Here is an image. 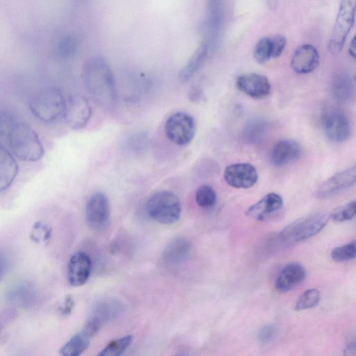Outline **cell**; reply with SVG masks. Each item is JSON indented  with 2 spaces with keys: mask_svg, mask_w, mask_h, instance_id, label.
<instances>
[{
  "mask_svg": "<svg viewBox=\"0 0 356 356\" xmlns=\"http://www.w3.org/2000/svg\"><path fill=\"white\" fill-rule=\"evenodd\" d=\"M323 131L332 142L343 143L352 135V125L349 118L342 111L337 109L327 111L321 120Z\"/></svg>",
  "mask_w": 356,
  "mask_h": 356,
  "instance_id": "8",
  "label": "cell"
},
{
  "mask_svg": "<svg viewBox=\"0 0 356 356\" xmlns=\"http://www.w3.org/2000/svg\"><path fill=\"white\" fill-rule=\"evenodd\" d=\"M356 202L353 200L345 205L336 208L331 213L330 217L334 221L343 222L351 220L355 216Z\"/></svg>",
  "mask_w": 356,
  "mask_h": 356,
  "instance_id": "31",
  "label": "cell"
},
{
  "mask_svg": "<svg viewBox=\"0 0 356 356\" xmlns=\"http://www.w3.org/2000/svg\"><path fill=\"white\" fill-rule=\"evenodd\" d=\"M224 179L234 188H249L257 181L258 172L255 167L250 163H234L225 169Z\"/></svg>",
  "mask_w": 356,
  "mask_h": 356,
  "instance_id": "11",
  "label": "cell"
},
{
  "mask_svg": "<svg viewBox=\"0 0 356 356\" xmlns=\"http://www.w3.org/2000/svg\"><path fill=\"white\" fill-rule=\"evenodd\" d=\"M190 250V242L184 237H177L167 245L162 257L165 263L177 264L187 258Z\"/></svg>",
  "mask_w": 356,
  "mask_h": 356,
  "instance_id": "21",
  "label": "cell"
},
{
  "mask_svg": "<svg viewBox=\"0 0 356 356\" xmlns=\"http://www.w3.org/2000/svg\"><path fill=\"white\" fill-rule=\"evenodd\" d=\"M283 206V199L277 193H269L251 205L247 210L248 216L257 220H263L279 211Z\"/></svg>",
  "mask_w": 356,
  "mask_h": 356,
  "instance_id": "17",
  "label": "cell"
},
{
  "mask_svg": "<svg viewBox=\"0 0 356 356\" xmlns=\"http://www.w3.org/2000/svg\"><path fill=\"white\" fill-rule=\"evenodd\" d=\"M355 0H341L335 24L328 42L333 55L339 54L344 45L355 21Z\"/></svg>",
  "mask_w": 356,
  "mask_h": 356,
  "instance_id": "6",
  "label": "cell"
},
{
  "mask_svg": "<svg viewBox=\"0 0 356 356\" xmlns=\"http://www.w3.org/2000/svg\"><path fill=\"white\" fill-rule=\"evenodd\" d=\"M330 213L316 212L302 217L285 227L280 237L286 243H296L307 240L320 232L327 225Z\"/></svg>",
  "mask_w": 356,
  "mask_h": 356,
  "instance_id": "5",
  "label": "cell"
},
{
  "mask_svg": "<svg viewBox=\"0 0 356 356\" xmlns=\"http://www.w3.org/2000/svg\"><path fill=\"white\" fill-rule=\"evenodd\" d=\"M277 328L273 325H266L262 327L257 335L258 340L261 343H270L275 337Z\"/></svg>",
  "mask_w": 356,
  "mask_h": 356,
  "instance_id": "36",
  "label": "cell"
},
{
  "mask_svg": "<svg viewBox=\"0 0 356 356\" xmlns=\"http://www.w3.org/2000/svg\"><path fill=\"white\" fill-rule=\"evenodd\" d=\"M253 55L255 60L260 64L265 63L272 58L270 38L264 37L257 42Z\"/></svg>",
  "mask_w": 356,
  "mask_h": 356,
  "instance_id": "30",
  "label": "cell"
},
{
  "mask_svg": "<svg viewBox=\"0 0 356 356\" xmlns=\"http://www.w3.org/2000/svg\"><path fill=\"white\" fill-rule=\"evenodd\" d=\"M92 337L84 329H82L61 347L60 354L63 356L80 355L89 346Z\"/></svg>",
  "mask_w": 356,
  "mask_h": 356,
  "instance_id": "24",
  "label": "cell"
},
{
  "mask_svg": "<svg viewBox=\"0 0 356 356\" xmlns=\"http://www.w3.org/2000/svg\"><path fill=\"white\" fill-rule=\"evenodd\" d=\"M13 154L19 160L36 161L44 150L35 131L26 122L17 121L7 138Z\"/></svg>",
  "mask_w": 356,
  "mask_h": 356,
  "instance_id": "2",
  "label": "cell"
},
{
  "mask_svg": "<svg viewBox=\"0 0 356 356\" xmlns=\"http://www.w3.org/2000/svg\"><path fill=\"white\" fill-rule=\"evenodd\" d=\"M91 269V259L87 253H74L70 257L67 265V276L69 284L72 286L83 285L90 275Z\"/></svg>",
  "mask_w": 356,
  "mask_h": 356,
  "instance_id": "14",
  "label": "cell"
},
{
  "mask_svg": "<svg viewBox=\"0 0 356 356\" xmlns=\"http://www.w3.org/2000/svg\"><path fill=\"white\" fill-rule=\"evenodd\" d=\"M50 228L47 226V225L41 222H38L34 225L32 229L31 237L33 241L40 243L48 240L50 237Z\"/></svg>",
  "mask_w": 356,
  "mask_h": 356,
  "instance_id": "34",
  "label": "cell"
},
{
  "mask_svg": "<svg viewBox=\"0 0 356 356\" xmlns=\"http://www.w3.org/2000/svg\"><path fill=\"white\" fill-rule=\"evenodd\" d=\"M300 153V147L298 143L289 139L281 140L273 146L270 161L274 166L282 167L297 159Z\"/></svg>",
  "mask_w": 356,
  "mask_h": 356,
  "instance_id": "16",
  "label": "cell"
},
{
  "mask_svg": "<svg viewBox=\"0 0 356 356\" xmlns=\"http://www.w3.org/2000/svg\"><path fill=\"white\" fill-rule=\"evenodd\" d=\"M216 193L214 188L209 185H202L196 191L195 200L202 208L209 209L213 207L216 202Z\"/></svg>",
  "mask_w": 356,
  "mask_h": 356,
  "instance_id": "27",
  "label": "cell"
},
{
  "mask_svg": "<svg viewBox=\"0 0 356 356\" xmlns=\"http://www.w3.org/2000/svg\"><path fill=\"white\" fill-rule=\"evenodd\" d=\"M331 88L333 97L339 102L347 103L354 97V80L348 74L341 73L335 76Z\"/></svg>",
  "mask_w": 356,
  "mask_h": 356,
  "instance_id": "20",
  "label": "cell"
},
{
  "mask_svg": "<svg viewBox=\"0 0 356 356\" xmlns=\"http://www.w3.org/2000/svg\"><path fill=\"white\" fill-rule=\"evenodd\" d=\"M65 98L56 87H49L36 93L30 100V111L38 119L51 122L63 115Z\"/></svg>",
  "mask_w": 356,
  "mask_h": 356,
  "instance_id": "4",
  "label": "cell"
},
{
  "mask_svg": "<svg viewBox=\"0 0 356 356\" xmlns=\"http://www.w3.org/2000/svg\"><path fill=\"white\" fill-rule=\"evenodd\" d=\"M321 300V293L316 289H309L305 291L298 298L295 305L297 311L314 307Z\"/></svg>",
  "mask_w": 356,
  "mask_h": 356,
  "instance_id": "28",
  "label": "cell"
},
{
  "mask_svg": "<svg viewBox=\"0 0 356 356\" xmlns=\"http://www.w3.org/2000/svg\"><path fill=\"white\" fill-rule=\"evenodd\" d=\"M349 54L353 57H355V37L353 38L349 46Z\"/></svg>",
  "mask_w": 356,
  "mask_h": 356,
  "instance_id": "39",
  "label": "cell"
},
{
  "mask_svg": "<svg viewBox=\"0 0 356 356\" xmlns=\"http://www.w3.org/2000/svg\"><path fill=\"white\" fill-rule=\"evenodd\" d=\"M222 13L221 0H208V14L203 29L210 42L214 41L220 31Z\"/></svg>",
  "mask_w": 356,
  "mask_h": 356,
  "instance_id": "22",
  "label": "cell"
},
{
  "mask_svg": "<svg viewBox=\"0 0 356 356\" xmlns=\"http://www.w3.org/2000/svg\"><path fill=\"white\" fill-rule=\"evenodd\" d=\"M356 181V168L353 166L341 171L323 183L318 188L316 195L319 198H327L353 186Z\"/></svg>",
  "mask_w": 356,
  "mask_h": 356,
  "instance_id": "13",
  "label": "cell"
},
{
  "mask_svg": "<svg viewBox=\"0 0 356 356\" xmlns=\"http://www.w3.org/2000/svg\"><path fill=\"white\" fill-rule=\"evenodd\" d=\"M332 259L337 262H344L353 260L356 255V243L353 241L343 245L336 247L331 251Z\"/></svg>",
  "mask_w": 356,
  "mask_h": 356,
  "instance_id": "29",
  "label": "cell"
},
{
  "mask_svg": "<svg viewBox=\"0 0 356 356\" xmlns=\"http://www.w3.org/2000/svg\"><path fill=\"white\" fill-rule=\"evenodd\" d=\"M268 123L262 118L249 120L243 129L242 138L247 144H255L262 140L268 129Z\"/></svg>",
  "mask_w": 356,
  "mask_h": 356,
  "instance_id": "25",
  "label": "cell"
},
{
  "mask_svg": "<svg viewBox=\"0 0 356 356\" xmlns=\"http://www.w3.org/2000/svg\"><path fill=\"white\" fill-rule=\"evenodd\" d=\"M167 138L179 146L190 143L195 134V122L193 118L184 112L178 111L172 114L165 123Z\"/></svg>",
  "mask_w": 356,
  "mask_h": 356,
  "instance_id": "7",
  "label": "cell"
},
{
  "mask_svg": "<svg viewBox=\"0 0 356 356\" xmlns=\"http://www.w3.org/2000/svg\"><path fill=\"white\" fill-rule=\"evenodd\" d=\"M8 267V261L4 254L0 252V279L5 274Z\"/></svg>",
  "mask_w": 356,
  "mask_h": 356,
  "instance_id": "38",
  "label": "cell"
},
{
  "mask_svg": "<svg viewBox=\"0 0 356 356\" xmlns=\"http://www.w3.org/2000/svg\"><path fill=\"white\" fill-rule=\"evenodd\" d=\"M272 58L279 57L283 52L286 40L284 35H276L270 38Z\"/></svg>",
  "mask_w": 356,
  "mask_h": 356,
  "instance_id": "35",
  "label": "cell"
},
{
  "mask_svg": "<svg viewBox=\"0 0 356 356\" xmlns=\"http://www.w3.org/2000/svg\"><path fill=\"white\" fill-rule=\"evenodd\" d=\"M208 52L207 43H202L179 71L178 76L181 82L188 81L195 75L205 62Z\"/></svg>",
  "mask_w": 356,
  "mask_h": 356,
  "instance_id": "23",
  "label": "cell"
},
{
  "mask_svg": "<svg viewBox=\"0 0 356 356\" xmlns=\"http://www.w3.org/2000/svg\"><path fill=\"white\" fill-rule=\"evenodd\" d=\"M145 208L148 216L161 224H174L181 217L180 200L169 191H160L152 194L148 198Z\"/></svg>",
  "mask_w": 356,
  "mask_h": 356,
  "instance_id": "3",
  "label": "cell"
},
{
  "mask_svg": "<svg viewBox=\"0 0 356 356\" xmlns=\"http://www.w3.org/2000/svg\"><path fill=\"white\" fill-rule=\"evenodd\" d=\"M86 87L93 100L102 107L110 108L116 100V87L113 72L102 57H94L83 70Z\"/></svg>",
  "mask_w": 356,
  "mask_h": 356,
  "instance_id": "1",
  "label": "cell"
},
{
  "mask_svg": "<svg viewBox=\"0 0 356 356\" xmlns=\"http://www.w3.org/2000/svg\"><path fill=\"white\" fill-rule=\"evenodd\" d=\"M17 120L13 114L8 111H0V138L6 140Z\"/></svg>",
  "mask_w": 356,
  "mask_h": 356,
  "instance_id": "33",
  "label": "cell"
},
{
  "mask_svg": "<svg viewBox=\"0 0 356 356\" xmlns=\"http://www.w3.org/2000/svg\"><path fill=\"white\" fill-rule=\"evenodd\" d=\"M92 110L87 98L81 95H72L65 99L63 117L72 129L84 127L90 119Z\"/></svg>",
  "mask_w": 356,
  "mask_h": 356,
  "instance_id": "10",
  "label": "cell"
},
{
  "mask_svg": "<svg viewBox=\"0 0 356 356\" xmlns=\"http://www.w3.org/2000/svg\"><path fill=\"white\" fill-rule=\"evenodd\" d=\"M236 86L240 91L257 99L267 97L271 92V84L268 79L257 73H247L238 76Z\"/></svg>",
  "mask_w": 356,
  "mask_h": 356,
  "instance_id": "12",
  "label": "cell"
},
{
  "mask_svg": "<svg viewBox=\"0 0 356 356\" xmlns=\"http://www.w3.org/2000/svg\"><path fill=\"white\" fill-rule=\"evenodd\" d=\"M110 216V204L106 195L101 192L92 195L86 205L88 226L96 232H102L109 225Z\"/></svg>",
  "mask_w": 356,
  "mask_h": 356,
  "instance_id": "9",
  "label": "cell"
},
{
  "mask_svg": "<svg viewBox=\"0 0 356 356\" xmlns=\"http://www.w3.org/2000/svg\"><path fill=\"white\" fill-rule=\"evenodd\" d=\"M78 47V41L72 35H66L58 43L56 51L60 58H69L74 54Z\"/></svg>",
  "mask_w": 356,
  "mask_h": 356,
  "instance_id": "32",
  "label": "cell"
},
{
  "mask_svg": "<svg viewBox=\"0 0 356 356\" xmlns=\"http://www.w3.org/2000/svg\"><path fill=\"white\" fill-rule=\"evenodd\" d=\"M18 172V165L11 153L0 143V191L10 187Z\"/></svg>",
  "mask_w": 356,
  "mask_h": 356,
  "instance_id": "19",
  "label": "cell"
},
{
  "mask_svg": "<svg viewBox=\"0 0 356 356\" xmlns=\"http://www.w3.org/2000/svg\"><path fill=\"white\" fill-rule=\"evenodd\" d=\"M134 340L132 335L114 339L98 354L99 356H120L128 349Z\"/></svg>",
  "mask_w": 356,
  "mask_h": 356,
  "instance_id": "26",
  "label": "cell"
},
{
  "mask_svg": "<svg viewBox=\"0 0 356 356\" xmlns=\"http://www.w3.org/2000/svg\"><path fill=\"white\" fill-rule=\"evenodd\" d=\"M74 302L72 297L70 296H67L63 305L60 307L61 314L65 316L69 315L74 307Z\"/></svg>",
  "mask_w": 356,
  "mask_h": 356,
  "instance_id": "37",
  "label": "cell"
},
{
  "mask_svg": "<svg viewBox=\"0 0 356 356\" xmlns=\"http://www.w3.org/2000/svg\"><path fill=\"white\" fill-rule=\"evenodd\" d=\"M320 56L317 49L312 44L299 47L294 51L291 66L294 72L300 74L312 72L318 67Z\"/></svg>",
  "mask_w": 356,
  "mask_h": 356,
  "instance_id": "15",
  "label": "cell"
},
{
  "mask_svg": "<svg viewBox=\"0 0 356 356\" xmlns=\"http://www.w3.org/2000/svg\"><path fill=\"white\" fill-rule=\"evenodd\" d=\"M266 4L268 5V6L273 10L275 8L276 6H277V0H265Z\"/></svg>",
  "mask_w": 356,
  "mask_h": 356,
  "instance_id": "40",
  "label": "cell"
},
{
  "mask_svg": "<svg viewBox=\"0 0 356 356\" xmlns=\"http://www.w3.org/2000/svg\"><path fill=\"white\" fill-rule=\"evenodd\" d=\"M306 276L305 268L298 263L286 265L279 273L275 282L277 291L286 292L299 285Z\"/></svg>",
  "mask_w": 356,
  "mask_h": 356,
  "instance_id": "18",
  "label": "cell"
}]
</instances>
